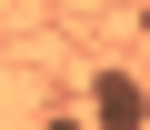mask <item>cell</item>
Here are the masks:
<instances>
[{
    "label": "cell",
    "mask_w": 150,
    "mask_h": 130,
    "mask_svg": "<svg viewBox=\"0 0 150 130\" xmlns=\"http://www.w3.org/2000/svg\"><path fill=\"white\" fill-rule=\"evenodd\" d=\"M40 130H100V120H90V110H50Z\"/></svg>",
    "instance_id": "7a4b0ae2"
},
{
    "label": "cell",
    "mask_w": 150,
    "mask_h": 130,
    "mask_svg": "<svg viewBox=\"0 0 150 130\" xmlns=\"http://www.w3.org/2000/svg\"><path fill=\"white\" fill-rule=\"evenodd\" d=\"M90 120L100 130H150V90L130 70H90Z\"/></svg>",
    "instance_id": "6da1fadb"
}]
</instances>
